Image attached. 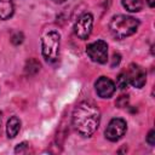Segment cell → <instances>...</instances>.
<instances>
[{"label": "cell", "mask_w": 155, "mask_h": 155, "mask_svg": "<svg viewBox=\"0 0 155 155\" xmlns=\"http://www.w3.org/2000/svg\"><path fill=\"white\" fill-rule=\"evenodd\" d=\"M101 121V111L98 107L91 101L80 102L73 111V127L82 137L92 136Z\"/></svg>", "instance_id": "obj_1"}, {"label": "cell", "mask_w": 155, "mask_h": 155, "mask_svg": "<svg viewBox=\"0 0 155 155\" xmlns=\"http://www.w3.org/2000/svg\"><path fill=\"white\" fill-rule=\"evenodd\" d=\"M139 21L126 15H116L111 18L109 29L115 39H125L137 31Z\"/></svg>", "instance_id": "obj_2"}, {"label": "cell", "mask_w": 155, "mask_h": 155, "mask_svg": "<svg viewBox=\"0 0 155 155\" xmlns=\"http://www.w3.org/2000/svg\"><path fill=\"white\" fill-rule=\"evenodd\" d=\"M59 45H61V36L57 31L51 30L46 33L41 39V51L45 61L47 63H56L59 57Z\"/></svg>", "instance_id": "obj_3"}, {"label": "cell", "mask_w": 155, "mask_h": 155, "mask_svg": "<svg viewBox=\"0 0 155 155\" xmlns=\"http://www.w3.org/2000/svg\"><path fill=\"white\" fill-rule=\"evenodd\" d=\"M86 53L91 58V61L96 63H107L108 61V45L103 40H97L87 45Z\"/></svg>", "instance_id": "obj_4"}, {"label": "cell", "mask_w": 155, "mask_h": 155, "mask_svg": "<svg viewBox=\"0 0 155 155\" xmlns=\"http://www.w3.org/2000/svg\"><path fill=\"white\" fill-rule=\"evenodd\" d=\"M126 130H127L126 121L124 119L115 117V119H111L109 121L104 134H105V138L109 139L110 142H116L120 138H122V136L125 134Z\"/></svg>", "instance_id": "obj_5"}, {"label": "cell", "mask_w": 155, "mask_h": 155, "mask_svg": "<svg viewBox=\"0 0 155 155\" xmlns=\"http://www.w3.org/2000/svg\"><path fill=\"white\" fill-rule=\"evenodd\" d=\"M92 27H93V16L91 13H84L78 18L74 25V31L78 38L85 40L90 36L92 31Z\"/></svg>", "instance_id": "obj_6"}, {"label": "cell", "mask_w": 155, "mask_h": 155, "mask_svg": "<svg viewBox=\"0 0 155 155\" xmlns=\"http://www.w3.org/2000/svg\"><path fill=\"white\" fill-rule=\"evenodd\" d=\"M127 79H128V84H131L132 86L140 88L145 85L147 82V74L144 71V69L142 67H139L138 64H130L127 71H125Z\"/></svg>", "instance_id": "obj_7"}, {"label": "cell", "mask_w": 155, "mask_h": 155, "mask_svg": "<svg viewBox=\"0 0 155 155\" xmlns=\"http://www.w3.org/2000/svg\"><path fill=\"white\" fill-rule=\"evenodd\" d=\"M96 92L101 98H110L115 92V84L107 76H101L96 84Z\"/></svg>", "instance_id": "obj_8"}, {"label": "cell", "mask_w": 155, "mask_h": 155, "mask_svg": "<svg viewBox=\"0 0 155 155\" xmlns=\"http://www.w3.org/2000/svg\"><path fill=\"white\" fill-rule=\"evenodd\" d=\"M21 130V120L17 116H12L10 117V120L7 121V126H6V133L8 138H15L18 132Z\"/></svg>", "instance_id": "obj_9"}, {"label": "cell", "mask_w": 155, "mask_h": 155, "mask_svg": "<svg viewBox=\"0 0 155 155\" xmlns=\"http://www.w3.org/2000/svg\"><path fill=\"white\" fill-rule=\"evenodd\" d=\"M13 15L12 0H0V19H8Z\"/></svg>", "instance_id": "obj_10"}, {"label": "cell", "mask_w": 155, "mask_h": 155, "mask_svg": "<svg viewBox=\"0 0 155 155\" xmlns=\"http://www.w3.org/2000/svg\"><path fill=\"white\" fill-rule=\"evenodd\" d=\"M122 6L130 12H138L143 8L142 0H122Z\"/></svg>", "instance_id": "obj_11"}, {"label": "cell", "mask_w": 155, "mask_h": 155, "mask_svg": "<svg viewBox=\"0 0 155 155\" xmlns=\"http://www.w3.org/2000/svg\"><path fill=\"white\" fill-rule=\"evenodd\" d=\"M116 86L121 90H125L128 86V79L125 73H120L119 76L116 78Z\"/></svg>", "instance_id": "obj_12"}, {"label": "cell", "mask_w": 155, "mask_h": 155, "mask_svg": "<svg viewBox=\"0 0 155 155\" xmlns=\"http://www.w3.org/2000/svg\"><path fill=\"white\" fill-rule=\"evenodd\" d=\"M39 69H40V64H39L38 61L34 62V65H31V59L28 61V63H27V65H25V71H27V73H29V74H35Z\"/></svg>", "instance_id": "obj_13"}, {"label": "cell", "mask_w": 155, "mask_h": 155, "mask_svg": "<svg viewBox=\"0 0 155 155\" xmlns=\"http://www.w3.org/2000/svg\"><path fill=\"white\" fill-rule=\"evenodd\" d=\"M23 39H24L23 34L19 33V31H17V33H15V34L11 36V42H12L13 45H19V44L23 42Z\"/></svg>", "instance_id": "obj_14"}, {"label": "cell", "mask_w": 155, "mask_h": 155, "mask_svg": "<svg viewBox=\"0 0 155 155\" xmlns=\"http://www.w3.org/2000/svg\"><path fill=\"white\" fill-rule=\"evenodd\" d=\"M147 142L149 143V145H154V144H155V131H154V130H151V131L148 133Z\"/></svg>", "instance_id": "obj_15"}, {"label": "cell", "mask_w": 155, "mask_h": 155, "mask_svg": "<svg viewBox=\"0 0 155 155\" xmlns=\"http://www.w3.org/2000/svg\"><path fill=\"white\" fill-rule=\"evenodd\" d=\"M28 143L27 142H23V143H21V144H18L17 147H16V149H15V153H24V150L28 148Z\"/></svg>", "instance_id": "obj_16"}, {"label": "cell", "mask_w": 155, "mask_h": 155, "mask_svg": "<svg viewBox=\"0 0 155 155\" xmlns=\"http://www.w3.org/2000/svg\"><path fill=\"white\" fill-rule=\"evenodd\" d=\"M147 2H148V5L150 7H154L155 6V0H147Z\"/></svg>", "instance_id": "obj_17"}, {"label": "cell", "mask_w": 155, "mask_h": 155, "mask_svg": "<svg viewBox=\"0 0 155 155\" xmlns=\"http://www.w3.org/2000/svg\"><path fill=\"white\" fill-rule=\"evenodd\" d=\"M52 1H54V2H63L64 0H52Z\"/></svg>", "instance_id": "obj_18"}]
</instances>
